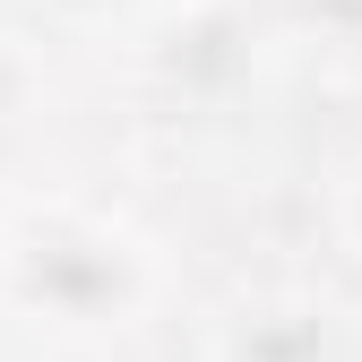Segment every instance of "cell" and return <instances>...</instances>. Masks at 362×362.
Returning <instances> with one entry per match:
<instances>
[{"label": "cell", "instance_id": "cell-2", "mask_svg": "<svg viewBox=\"0 0 362 362\" xmlns=\"http://www.w3.org/2000/svg\"><path fill=\"white\" fill-rule=\"evenodd\" d=\"M181 43H190V52H173V61H190L199 78H224V69L242 61V26L224 18V9H199L190 26H181Z\"/></svg>", "mask_w": 362, "mask_h": 362}, {"label": "cell", "instance_id": "cell-3", "mask_svg": "<svg viewBox=\"0 0 362 362\" xmlns=\"http://www.w3.org/2000/svg\"><path fill=\"white\" fill-rule=\"evenodd\" d=\"M9 95H18V69H9V61H0V104H9Z\"/></svg>", "mask_w": 362, "mask_h": 362}, {"label": "cell", "instance_id": "cell-1", "mask_svg": "<svg viewBox=\"0 0 362 362\" xmlns=\"http://www.w3.org/2000/svg\"><path fill=\"white\" fill-rule=\"evenodd\" d=\"M18 293L52 320H104V310L129 302V267L104 242H35L18 267Z\"/></svg>", "mask_w": 362, "mask_h": 362}]
</instances>
